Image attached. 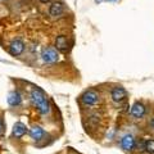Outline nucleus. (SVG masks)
Here are the masks:
<instances>
[{
	"mask_svg": "<svg viewBox=\"0 0 154 154\" xmlns=\"http://www.w3.org/2000/svg\"><path fill=\"white\" fill-rule=\"evenodd\" d=\"M30 98H31V103L33 104V107L37 109V112L40 113L41 116L49 114V112H50V104H49V100L46 99L45 94L42 93V90L33 89L31 91Z\"/></svg>",
	"mask_w": 154,
	"mask_h": 154,
	"instance_id": "obj_1",
	"label": "nucleus"
},
{
	"mask_svg": "<svg viewBox=\"0 0 154 154\" xmlns=\"http://www.w3.org/2000/svg\"><path fill=\"white\" fill-rule=\"evenodd\" d=\"M41 59L48 64H53V63H55V62H58L59 54H58V51L54 48H44V49L41 50Z\"/></svg>",
	"mask_w": 154,
	"mask_h": 154,
	"instance_id": "obj_2",
	"label": "nucleus"
},
{
	"mask_svg": "<svg viewBox=\"0 0 154 154\" xmlns=\"http://www.w3.org/2000/svg\"><path fill=\"white\" fill-rule=\"evenodd\" d=\"M81 102L85 105H88V107H93V105H95L99 102V94L95 90H88L81 96Z\"/></svg>",
	"mask_w": 154,
	"mask_h": 154,
	"instance_id": "obj_3",
	"label": "nucleus"
},
{
	"mask_svg": "<svg viewBox=\"0 0 154 154\" xmlns=\"http://www.w3.org/2000/svg\"><path fill=\"white\" fill-rule=\"evenodd\" d=\"M25 51V42H23L21 38H16L11 42L9 45V54L14 55V57H18L21 55L22 53Z\"/></svg>",
	"mask_w": 154,
	"mask_h": 154,
	"instance_id": "obj_4",
	"label": "nucleus"
},
{
	"mask_svg": "<svg viewBox=\"0 0 154 154\" xmlns=\"http://www.w3.org/2000/svg\"><path fill=\"white\" fill-rule=\"evenodd\" d=\"M121 146L125 149V150L131 152V150H134V149L136 148V140H135V137L132 136L131 134L125 135V136L121 139Z\"/></svg>",
	"mask_w": 154,
	"mask_h": 154,
	"instance_id": "obj_5",
	"label": "nucleus"
},
{
	"mask_svg": "<svg viewBox=\"0 0 154 154\" xmlns=\"http://www.w3.org/2000/svg\"><path fill=\"white\" fill-rule=\"evenodd\" d=\"M126 96H127V93L123 88H118L117 86V88H113L112 91H110V98H112V100L116 103L123 102V100L126 99Z\"/></svg>",
	"mask_w": 154,
	"mask_h": 154,
	"instance_id": "obj_6",
	"label": "nucleus"
},
{
	"mask_svg": "<svg viewBox=\"0 0 154 154\" xmlns=\"http://www.w3.org/2000/svg\"><path fill=\"white\" fill-rule=\"evenodd\" d=\"M145 112H146V108H145V105L141 103H135L131 107V110H130L131 116L135 118H143L144 116H145Z\"/></svg>",
	"mask_w": 154,
	"mask_h": 154,
	"instance_id": "obj_7",
	"label": "nucleus"
},
{
	"mask_svg": "<svg viewBox=\"0 0 154 154\" xmlns=\"http://www.w3.org/2000/svg\"><path fill=\"white\" fill-rule=\"evenodd\" d=\"M64 12V7L60 2H54L49 8V13L51 17H59Z\"/></svg>",
	"mask_w": 154,
	"mask_h": 154,
	"instance_id": "obj_8",
	"label": "nucleus"
},
{
	"mask_svg": "<svg viewBox=\"0 0 154 154\" xmlns=\"http://www.w3.org/2000/svg\"><path fill=\"white\" fill-rule=\"evenodd\" d=\"M7 100L11 107H18V105H21V103H22V96L18 91H12V93H9Z\"/></svg>",
	"mask_w": 154,
	"mask_h": 154,
	"instance_id": "obj_9",
	"label": "nucleus"
},
{
	"mask_svg": "<svg viewBox=\"0 0 154 154\" xmlns=\"http://www.w3.org/2000/svg\"><path fill=\"white\" fill-rule=\"evenodd\" d=\"M28 134H30L31 139H33L35 141H40V140H42V139L45 137V131L40 126H33L30 130V132Z\"/></svg>",
	"mask_w": 154,
	"mask_h": 154,
	"instance_id": "obj_10",
	"label": "nucleus"
},
{
	"mask_svg": "<svg viewBox=\"0 0 154 154\" xmlns=\"http://www.w3.org/2000/svg\"><path fill=\"white\" fill-rule=\"evenodd\" d=\"M27 132V127L23 125L22 122H17L16 125L13 126V136L17 137V139H21L22 136H25Z\"/></svg>",
	"mask_w": 154,
	"mask_h": 154,
	"instance_id": "obj_11",
	"label": "nucleus"
},
{
	"mask_svg": "<svg viewBox=\"0 0 154 154\" xmlns=\"http://www.w3.org/2000/svg\"><path fill=\"white\" fill-rule=\"evenodd\" d=\"M55 46L59 51H67L68 49V40L64 35H59L55 38Z\"/></svg>",
	"mask_w": 154,
	"mask_h": 154,
	"instance_id": "obj_12",
	"label": "nucleus"
},
{
	"mask_svg": "<svg viewBox=\"0 0 154 154\" xmlns=\"http://www.w3.org/2000/svg\"><path fill=\"white\" fill-rule=\"evenodd\" d=\"M144 152L148 154H154V139H149L144 143Z\"/></svg>",
	"mask_w": 154,
	"mask_h": 154,
	"instance_id": "obj_13",
	"label": "nucleus"
},
{
	"mask_svg": "<svg viewBox=\"0 0 154 154\" xmlns=\"http://www.w3.org/2000/svg\"><path fill=\"white\" fill-rule=\"evenodd\" d=\"M149 126H150V128L154 131V117L150 118V121H149Z\"/></svg>",
	"mask_w": 154,
	"mask_h": 154,
	"instance_id": "obj_14",
	"label": "nucleus"
},
{
	"mask_svg": "<svg viewBox=\"0 0 154 154\" xmlns=\"http://www.w3.org/2000/svg\"><path fill=\"white\" fill-rule=\"evenodd\" d=\"M3 130H4V125H3V119H2V118H0V132H2V131H3Z\"/></svg>",
	"mask_w": 154,
	"mask_h": 154,
	"instance_id": "obj_15",
	"label": "nucleus"
},
{
	"mask_svg": "<svg viewBox=\"0 0 154 154\" xmlns=\"http://www.w3.org/2000/svg\"><path fill=\"white\" fill-rule=\"evenodd\" d=\"M40 2H41V3H44V4H46V3H49L50 0H40Z\"/></svg>",
	"mask_w": 154,
	"mask_h": 154,
	"instance_id": "obj_16",
	"label": "nucleus"
},
{
	"mask_svg": "<svg viewBox=\"0 0 154 154\" xmlns=\"http://www.w3.org/2000/svg\"><path fill=\"white\" fill-rule=\"evenodd\" d=\"M107 2H113V0H107Z\"/></svg>",
	"mask_w": 154,
	"mask_h": 154,
	"instance_id": "obj_17",
	"label": "nucleus"
}]
</instances>
